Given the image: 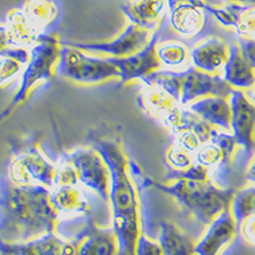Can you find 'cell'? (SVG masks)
<instances>
[{
    "label": "cell",
    "mask_w": 255,
    "mask_h": 255,
    "mask_svg": "<svg viewBox=\"0 0 255 255\" xmlns=\"http://www.w3.org/2000/svg\"><path fill=\"white\" fill-rule=\"evenodd\" d=\"M56 180H55V186L60 185H79V179L77 175L76 168L70 163L68 159L67 162L60 163L56 166Z\"/></svg>",
    "instance_id": "31"
},
{
    "label": "cell",
    "mask_w": 255,
    "mask_h": 255,
    "mask_svg": "<svg viewBox=\"0 0 255 255\" xmlns=\"http://www.w3.org/2000/svg\"><path fill=\"white\" fill-rule=\"evenodd\" d=\"M239 47L243 54L244 59L255 69V40L248 38H239Z\"/></svg>",
    "instance_id": "34"
},
{
    "label": "cell",
    "mask_w": 255,
    "mask_h": 255,
    "mask_svg": "<svg viewBox=\"0 0 255 255\" xmlns=\"http://www.w3.org/2000/svg\"><path fill=\"white\" fill-rule=\"evenodd\" d=\"M93 147L100 152L110 170V195L113 230L118 240V255H135L142 235L138 190L129 172V161L123 148L111 140H100Z\"/></svg>",
    "instance_id": "2"
},
{
    "label": "cell",
    "mask_w": 255,
    "mask_h": 255,
    "mask_svg": "<svg viewBox=\"0 0 255 255\" xmlns=\"http://www.w3.org/2000/svg\"><path fill=\"white\" fill-rule=\"evenodd\" d=\"M139 108L158 123L174 130L183 114L181 105L171 95L158 87L145 86L136 97Z\"/></svg>",
    "instance_id": "14"
},
{
    "label": "cell",
    "mask_w": 255,
    "mask_h": 255,
    "mask_svg": "<svg viewBox=\"0 0 255 255\" xmlns=\"http://www.w3.org/2000/svg\"><path fill=\"white\" fill-rule=\"evenodd\" d=\"M135 255H163V253L158 240H153L142 234L136 243Z\"/></svg>",
    "instance_id": "32"
},
{
    "label": "cell",
    "mask_w": 255,
    "mask_h": 255,
    "mask_svg": "<svg viewBox=\"0 0 255 255\" xmlns=\"http://www.w3.org/2000/svg\"><path fill=\"white\" fill-rule=\"evenodd\" d=\"M10 46V42H9L8 32H6L5 24H0V52L6 50Z\"/></svg>",
    "instance_id": "35"
},
{
    "label": "cell",
    "mask_w": 255,
    "mask_h": 255,
    "mask_svg": "<svg viewBox=\"0 0 255 255\" xmlns=\"http://www.w3.org/2000/svg\"><path fill=\"white\" fill-rule=\"evenodd\" d=\"M159 33L156 32L152 36L149 44L134 55L127 58H108L120 73V83L124 84L134 79L142 81L152 73L158 72L161 68V61L157 56V45H158Z\"/></svg>",
    "instance_id": "13"
},
{
    "label": "cell",
    "mask_w": 255,
    "mask_h": 255,
    "mask_svg": "<svg viewBox=\"0 0 255 255\" xmlns=\"http://www.w3.org/2000/svg\"><path fill=\"white\" fill-rule=\"evenodd\" d=\"M63 44L55 35L42 33L32 49L29 50L31 58L22 74L19 87L12 101L9 102L5 110L0 115V120L10 115L13 110L28 99L32 88L38 82L49 81L54 76V68L58 65Z\"/></svg>",
    "instance_id": "5"
},
{
    "label": "cell",
    "mask_w": 255,
    "mask_h": 255,
    "mask_svg": "<svg viewBox=\"0 0 255 255\" xmlns=\"http://www.w3.org/2000/svg\"><path fill=\"white\" fill-rule=\"evenodd\" d=\"M231 212L238 225L249 216H255V186L236 191L231 202Z\"/></svg>",
    "instance_id": "27"
},
{
    "label": "cell",
    "mask_w": 255,
    "mask_h": 255,
    "mask_svg": "<svg viewBox=\"0 0 255 255\" xmlns=\"http://www.w3.org/2000/svg\"><path fill=\"white\" fill-rule=\"evenodd\" d=\"M188 47L179 41H165L157 45V56L167 67H180L188 61Z\"/></svg>",
    "instance_id": "26"
},
{
    "label": "cell",
    "mask_w": 255,
    "mask_h": 255,
    "mask_svg": "<svg viewBox=\"0 0 255 255\" xmlns=\"http://www.w3.org/2000/svg\"><path fill=\"white\" fill-rule=\"evenodd\" d=\"M245 177H247L248 181L255 184V154L253 156L252 161H250L249 166H248L247 174H245Z\"/></svg>",
    "instance_id": "36"
},
{
    "label": "cell",
    "mask_w": 255,
    "mask_h": 255,
    "mask_svg": "<svg viewBox=\"0 0 255 255\" xmlns=\"http://www.w3.org/2000/svg\"><path fill=\"white\" fill-rule=\"evenodd\" d=\"M239 234L231 208L223 211L208 225L206 234L195 244V255H221Z\"/></svg>",
    "instance_id": "15"
},
{
    "label": "cell",
    "mask_w": 255,
    "mask_h": 255,
    "mask_svg": "<svg viewBox=\"0 0 255 255\" xmlns=\"http://www.w3.org/2000/svg\"><path fill=\"white\" fill-rule=\"evenodd\" d=\"M56 167L37 147H27L14 153L8 166V177L14 185H42L55 188Z\"/></svg>",
    "instance_id": "7"
},
{
    "label": "cell",
    "mask_w": 255,
    "mask_h": 255,
    "mask_svg": "<svg viewBox=\"0 0 255 255\" xmlns=\"http://www.w3.org/2000/svg\"><path fill=\"white\" fill-rule=\"evenodd\" d=\"M152 32L130 23L116 38L104 42H65L84 52L109 54L113 58H127L142 51L152 38Z\"/></svg>",
    "instance_id": "10"
},
{
    "label": "cell",
    "mask_w": 255,
    "mask_h": 255,
    "mask_svg": "<svg viewBox=\"0 0 255 255\" xmlns=\"http://www.w3.org/2000/svg\"><path fill=\"white\" fill-rule=\"evenodd\" d=\"M5 28L12 47H26L35 45L41 33L29 23L22 9H10L5 18Z\"/></svg>",
    "instance_id": "23"
},
{
    "label": "cell",
    "mask_w": 255,
    "mask_h": 255,
    "mask_svg": "<svg viewBox=\"0 0 255 255\" xmlns=\"http://www.w3.org/2000/svg\"><path fill=\"white\" fill-rule=\"evenodd\" d=\"M166 162H167L170 170L179 172L188 171L189 168H191L197 163L194 154L177 145L175 142L166 151Z\"/></svg>",
    "instance_id": "29"
},
{
    "label": "cell",
    "mask_w": 255,
    "mask_h": 255,
    "mask_svg": "<svg viewBox=\"0 0 255 255\" xmlns=\"http://www.w3.org/2000/svg\"><path fill=\"white\" fill-rule=\"evenodd\" d=\"M223 79L238 90H249L255 86V69L244 59L238 44L230 46V56L223 67Z\"/></svg>",
    "instance_id": "22"
},
{
    "label": "cell",
    "mask_w": 255,
    "mask_h": 255,
    "mask_svg": "<svg viewBox=\"0 0 255 255\" xmlns=\"http://www.w3.org/2000/svg\"><path fill=\"white\" fill-rule=\"evenodd\" d=\"M68 159L76 168L79 184L95 191L105 203L109 202L110 170L100 152L95 147L77 148L70 152Z\"/></svg>",
    "instance_id": "8"
},
{
    "label": "cell",
    "mask_w": 255,
    "mask_h": 255,
    "mask_svg": "<svg viewBox=\"0 0 255 255\" xmlns=\"http://www.w3.org/2000/svg\"><path fill=\"white\" fill-rule=\"evenodd\" d=\"M81 239L64 238L55 231L19 243L0 240V253L9 255H77Z\"/></svg>",
    "instance_id": "11"
},
{
    "label": "cell",
    "mask_w": 255,
    "mask_h": 255,
    "mask_svg": "<svg viewBox=\"0 0 255 255\" xmlns=\"http://www.w3.org/2000/svg\"><path fill=\"white\" fill-rule=\"evenodd\" d=\"M189 110L212 127L222 128L226 130L231 129V105L227 99L208 96L193 102Z\"/></svg>",
    "instance_id": "20"
},
{
    "label": "cell",
    "mask_w": 255,
    "mask_h": 255,
    "mask_svg": "<svg viewBox=\"0 0 255 255\" xmlns=\"http://www.w3.org/2000/svg\"><path fill=\"white\" fill-rule=\"evenodd\" d=\"M204 6V0H168L170 24L184 37L198 35L206 26Z\"/></svg>",
    "instance_id": "16"
},
{
    "label": "cell",
    "mask_w": 255,
    "mask_h": 255,
    "mask_svg": "<svg viewBox=\"0 0 255 255\" xmlns=\"http://www.w3.org/2000/svg\"><path fill=\"white\" fill-rule=\"evenodd\" d=\"M229 56L230 46L217 37L207 38L190 51L193 67L209 74H216L221 68L225 67Z\"/></svg>",
    "instance_id": "19"
},
{
    "label": "cell",
    "mask_w": 255,
    "mask_h": 255,
    "mask_svg": "<svg viewBox=\"0 0 255 255\" xmlns=\"http://www.w3.org/2000/svg\"><path fill=\"white\" fill-rule=\"evenodd\" d=\"M22 12L36 31L42 35L58 19L59 6L55 0H24Z\"/></svg>",
    "instance_id": "25"
},
{
    "label": "cell",
    "mask_w": 255,
    "mask_h": 255,
    "mask_svg": "<svg viewBox=\"0 0 255 255\" xmlns=\"http://www.w3.org/2000/svg\"><path fill=\"white\" fill-rule=\"evenodd\" d=\"M158 243L163 255H195V244L175 223H159Z\"/></svg>",
    "instance_id": "24"
},
{
    "label": "cell",
    "mask_w": 255,
    "mask_h": 255,
    "mask_svg": "<svg viewBox=\"0 0 255 255\" xmlns=\"http://www.w3.org/2000/svg\"><path fill=\"white\" fill-rule=\"evenodd\" d=\"M254 105H255V93H254Z\"/></svg>",
    "instance_id": "37"
},
{
    "label": "cell",
    "mask_w": 255,
    "mask_h": 255,
    "mask_svg": "<svg viewBox=\"0 0 255 255\" xmlns=\"http://www.w3.org/2000/svg\"><path fill=\"white\" fill-rule=\"evenodd\" d=\"M232 28L236 29L239 37L255 40V5L236 3L235 19Z\"/></svg>",
    "instance_id": "28"
},
{
    "label": "cell",
    "mask_w": 255,
    "mask_h": 255,
    "mask_svg": "<svg viewBox=\"0 0 255 255\" xmlns=\"http://www.w3.org/2000/svg\"><path fill=\"white\" fill-rule=\"evenodd\" d=\"M239 234L244 241L252 247H255V216H249L238 225Z\"/></svg>",
    "instance_id": "33"
},
{
    "label": "cell",
    "mask_w": 255,
    "mask_h": 255,
    "mask_svg": "<svg viewBox=\"0 0 255 255\" xmlns=\"http://www.w3.org/2000/svg\"><path fill=\"white\" fill-rule=\"evenodd\" d=\"M23 69V64L8 56H0V86L12 81Z\"/></svg>",
    "instance_id": "30"
},
{
    "label": "cell",
    "mask_w": 255,
    "mask_h": 255,
    "mask_svg": "<svg viewBox=\"0 0 255 255\" xmlns=\"http://www.w3.org/2000/svg\"><path fill=\"white\" fill-rule=\"evenodd\" d=\"M42 185L20 186L0 179V240L19 243L54 232L59 213Z\"/></svg>",
    "instance_id": "1"
},
{
    "label": "cell",
    "mask_w": 255,
    "mask_h": 255,
    "mask_svg": "<svg viewBox=\"0 0 255 255\" xmlns=\"http://www.w3.org/2000/svg\"><path fill=\"white\" fill-rule=\"evenodd\" d=\"M236 147L238 143L234 135L217 131V134L194 154L195 162L208 168L213 183L220 188H226Z\"/></svg>",
    "instance_id": "9"
},
{
    "label": "cell",
    "mask_w": 255,
    "mask_h": 255,
    "mask_svg": "<svg viewBox=\"0 0 255 255\" xmlns=\"http://www.w3.org/2000/svg\"><path fill=\"white\" fill-rule=\"evenodd\" d=\"M154 188L174 198L202 225L208 226L223 211L231 208L236 191L220 188L212 180H174L171 184L154 183Z\"/></svg>",
    "instance_id": "3"
},
{
    "label": "cell",
    "mask_w": 255,
    "mask_h": 255,
    "mask_svg": "<svg viewBox=\"0 0 255 255\" xmlns=\"http://www.w3.org/2000/svg\"><path fill=\"white\" fill-rule=\"evenodd\" d=\"M77 255H118V240L113 227H97L88 221L79 232Z\"/></svg>",
    "instance_id": "18"
},
{
    "label": "cell",
    "mask_w": 255,
    "mask_h": 255,
    "mask_svg": "<svg viewBox=\"0 0 255 255\" xmlns=\"http://www.w3.org/2000/svg\"><path fill=\"white\" fill-rule=\"evenodd\" d=\"M145 86L158 87L171 95L180 105L193 104L194 101L208 96L230 99L234 88L223 77L209 74L195 67L188 68L184 72L162 70L154 72L142 79Z\"/></svg>",
    "instance_id": "4"
},
{
    "label": "cell",
    "mask_w": 255,
    "mask_h": 255,
    "mask_svg": "<svg viewBox=\"0 0 255 255\" xmlns=\"http://www.w3.org/2000/svg\"><path fill=\"white\" fill-rule=\"evenodd\" d=\"M58 72L61 77L77 83L95 84L119 78V70L114 67L109 59H100L87 55L82 50L63 44Z\"/></svg>",
    "instance_id": "6"
},
{
    "label": "cell",
    "mask_w": 255,
    "mask_h": 255,
    "mask_svg": "<svg viewBox=\"0 0 255 255\" xmlns=\"http://www.w3.org/2000/svg\"><path fill=\"white\" fill-rule=\"evenodd\" d=\"M231 130L238 145L252 153L255 148V105L240 90L230 96Z\"/></svg>",
    "instance_id": "12"
},
{
    "label": "cell",
    "mask_w": 255,
    "mask_h": 255,
    "mask_svg": "<svg viewBox=\"0 0 255 255\" xmlns=\"http://www.w3.org/2000/svg\"><path fill=\"white\" fill-rule=\"evenodd\" d=\"M122 10L130 23L153 32L168 12V0H127Z\"/></svg>",
    "instance_id": "17"
},
{
    "label": "cell",
    "mask_w": 255,
    "mask_h": 255,
    "mask_svg": "<svg viewBox=\"0 0 255 255\" xmlns=\"http://www.w3.org/2000/svg\"><path fill=\"white\" fill-rule=\"evenodd\" d=\"M50 199L59 216H84L91 209L87 198L78 185L55 186L52 188Z\"/></svg>",
    "instance_id": "21"
}]
</instances>
